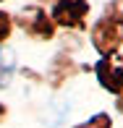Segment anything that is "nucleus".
<instances>
[{"instance_id":"f257e3e1","label":"nucleus","mask_w":123,"mask_h":128,"mask_svg":"<svg viewBox=\"0 0 123 128\" xmlns=\"http://www.w3.org/2000/svg\"><path fill=\"white\" fill-rule=\"evenodd\" d=\"M92 44L99 55H113L123 44V13L115 8H107L105 16L92 29Z\"/></svg>"},{"instance_id":"f03ea898","label":"nucleus","mask_w":123,"mask_h":128,"mask_svg":"<svg viewBox=\"0 0 123 128\" xmlns=\"http://www.w3.org/2000/svg\"><path fill=\"white\" fill-rule=\"evenodd\" d=\"M89 3L86 0H52V16L50 18L68 29H84Z\"/></svg>"},{"instance_id":"7ed1b4c3","label":"nucleus","mask_w":123,"mask_h":128,"mask_svg":"<svg viewBox=\"0 0 123 128\" xmlns=\"http://www.w3.org/2000/svg\"><path fill=\"white\" fill-rule=\"evenodd\" d=\"M94 71H97V78H99V84L105 89L123 97V60L115 58V52L113 55H102L97 60Z\"/></svg>"},{"instance_id":"20e7f679","label":"nucleus","mask_w":123,"mask_h":128,"mask_svg":"<svg viewBox=\"0 0 123 128\" xmlns=\"http://www.w3.org/2000/svg\"><path fill=\"white\" fill-rule=\"evenodd\" d=\"M19 26L24 29L29 37H37V39H50L55 34V21L50 18L47 13H42L39 8H26L24 13L19 16Z\"/></svg>"},{"instance_id":"39448f33","label":"nucleus","mask_w":123,"mask_h":128,"mask_svg":"<svg viewBox=\"0 0 123 128\" xmlns=\"http://www.w3.org/2000/svg\"><path fill=\"white\" fill-rule=\"evenodd\" d=\"M13 71H16V63L11 60L8 52L0 50V86H8V81H11V76H13Z\"/></svg>"},{"instance_id":"423d86ee","label":"nucleus","mask_w":123,"mask_h":128,"mask_svg":"<svg viewBox=\"0 0 123 128\" xmlns=\"http://www.w3.org/2000/svg\"><path fill=\"white\" fill-rule=\"evenodd\" d=\"M76 128H113V120H110L105 112H99V115L89 118L86 123H81V126H76Z\"/></svg>"},{"instance_id":"0eeeda50","label":"nucleus","mask_w":123,"mask_h":128,"mask_svg":"<svg viewBox=\"0 0 123 128\" xmlns=\"http://www.w3.org/2000/svg\"><path fill=\"white\" fill-rule=\"evenodd\" d=\"M11 26H13V21H11V16L0 10V42H3V39L8 37V34H11Z\"/></svg>"}]
</instances>
